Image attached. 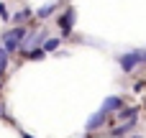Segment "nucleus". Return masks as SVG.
Returning a JSON list of instances; mask_svg holds the SVG:
<instances>
[{"instance_id":"nucleus-3","label":"nucleus","mask_w":146,"mask_h":138,"mask_svg":"<svg viewBox=\"0 0 146 138\" xmlns=\"http://www.w3.org/2000/svg\"><path fill=\"white\" fill-rule=\"evenodd\" d=\"M121 108H123V97H115V95H113V97H105V100H103V108H100V110L110 115V113H115V110H121Z\"/></svg>"},{"instance_id":"nucleus-1","label":"nucleus","mask_w":146,"mask_h":138,"mask_svg":"<svg viewBox=\"0 0 146 138\" xmlns=\"http://www.w3.org/2000/svg\"><path fill=\"white\" fill-rule=\"evenodd\" d=\"M26 38V28H13V31H5V36H3V49L10 54L15 46H21V41Z\"/></svg>"},{"instance_id":"nucleus-2","label":"nucleus","mask_w":146,"mask_h":138,"mask_svg":"<svg viewBox=\"0 0 146 138\" xmlns=\"http://www.w3.org/2000/svg\"><path fill=\"white\" fill-rule=\"evenodd\" d=\"M139 61H144V51H131V54H121L118 56V64L123 72H133L139 67Z\"/></svg>"},{"instance_id":"nucleus-4","label":"nucleus","mask_w":146,"mask_h":138,"mask_svg":"<svg viewBox=\"0 0 146 138\" xmlns=\"http://www.w3.org/2000/svg\"><path fill=\"white\" fill-rule=\"evenodd\" d=\"M108 123V113H103V110H98L90 120H87V131H98V128H103Z\"/></svg>"},{"instance_id":"nucleus-12","label":"nucleus","mask_w":146,"mask_h":138,"mask_svg":"<svg viewBox=\"0 0 146 138\" xmlns=\"http://www.w3.org/2000/svg\"><path fill=\"white\" fill-rule=\"evenodd\" d=\"M41 56H44V51H41V49H33V51L28 54V59H41Z\"/></svg>"},{"instance_id":"nucleus-8","label":"nucleus","mask_w":146,"mask_h":138,"mask_svg":"<svg viewBox=\"0 0 146 138\" xmlns=\"http://www.w3.org/2000/svg\"><path fill=\"white\" fill-rule=\"evenodd\" d=\"M56 46H59V38H49V41H44V49H41V51H44V54H46V51H56Z\"/></svg>"},{"instance_id":"nucleus-10","label":"nucleus","mask_w":146,"mask_h":138,"mask_svg":"<svg viewBox=\"0 0 146 138\" xmlns=\"http://www.w3.org/2000/svg\"><path fill=\"white\" fill-rule=\"evenodd\" d=\"M31 18V10L26 8V10H21V13H15V23H23V20H28Z\"/></svg>"},{"instance_id":"nucleus-14","label":"nucleus","mask_w":146,"mask_h":138,"mask_svg":"<svg viewBox=\"0 0 146 138\" xmlns=\"http://www.w3.org/2000/svg\"><path fill=\"white\" fill-rule=\"evenodd\" d=\"M144 61H146V51H144Z\"/></svg>"},{"instance_id":"nucleus-5","label":"nucleus","mask_w":146,"mask_h":138,"mask_svg":"<svg viewBox=\"0 0 146 138\" xmlns=\"http://www.w3.org/2000/svg\"><path fill=\"white\" fill-rule=\"evenodd\" d=\"M72 23H74V10L69 8V10H67V15H64L62 20H59V26H62V31H64V36H67V33L72 31Z\"/></svg>"},{"instance_id":"nucleus-13","label":"nucleus","mask_w":146,"mask_h":138,"mask_svg":"<svg viewBox=\"0 0 146 138\" xmlns=\"http://www.w3.org/2000/svg\"><path fill=\"white\" fill-rule=\"evenodd\" d=\"M0 15H3V18H10V15H8V8H5L3 3H0Z\"/></svg>"},{"instance_id":"nucleus-6","label":"nucleus","mask_w":146,"mask_h":138,"mask_svg":"<svg viewBox=\"0 0 146 138\" xmlns=\"http://www.w3.org/2000/svg\"><path fill=\"white\" fill-rule=\"evenodd\" d=\"M136 115H139L136 108H121V110H118V118H123V120H128V123H136Z\"/></svg>"},{"instance_id":"nucleus-7","label":"nucleus","mask_w":146,"mask_h":138,"mask_svg":"<svg viewBox=\"0 0 146 138\" xmlns=\"http://www.w3.org/2000/svg\"><path fill=\"white\" fill-rule=\"evenodd\" d=\"M54 10H56V5L51 3V5H44V8H38V13H36V15H38V18H46V15H51Z\"/></svg>"},{"instance_id":"nucleus-11","label":"nucleus","mask_w":146,"mask_h":138,"mask_svg":"<svg viewBox=\"0 0 146 138\" xmlns=\"http://www.w3.org/2000/svg\"><path fill=\"white\" fill-rule=\"evenodd\" d=\"M5 67H8V51H5V49L0 46V72H3Z\"/></svg>"},{"instance_id":"nucleus-9","label":"nucleus","mask_w":146,"mask_h":138,"mask_svg":"<svg viewBox=\"0 0 146 138\" xmlns=\"http://www.w3.org/2000/svg\"><path fill=\"white\" fill-rule=\"evenodd\" d=\"M131 125H133V123H126V125H121V128H115V131H113V136H115V138L126 136V133H128V131H131Z\"/></svg>"},{"instance_id":"nucleus-15","label":"nucleus","mask_w":146,"mask_h":138,"mask_svg":"<svg viewBox=\"0 0 146 138\" xmlns=\"http://www.w3.org/2000/svg\"><path fill=\"white\" fill-rule=\"evenodd\" d=\"M133 138H144V136H133Z\"/></svg>"}]
</instances>
